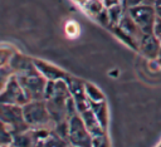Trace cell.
<instances>
[{
	"label": "cell",
	"instance_id": "obj_1",
	"mask_svg": "<svg viewBox=\"0 0 161 147\" xmlns=\"http://www.w3.org/2000/svg\"><path fill=\"white\" fill-rule=\"evenodd\" d=\"M23 113L29 128H54L55 126L44 99L26 102L23 106Z\"/></svg>",
	"mask_w": 161,
	"mask_h": 147
},
{
	"label": "cell",
	"instance_id": "obj_2",
	"mask_svg": "<svg viewBox=\"0 0 161 147\" xmlns=\"http://www.w3.org/2000/svg\"><path fill=\"white\" fill-rule=\"evenodd\" d=\"M15 77L18 78L21 88L24 89L28 101H40L45 98V88L48 80L38 70Z\"/></svg>",
	"mask_w": 161,
	"mask_h": 147
},
{
	"label": "cell",
	"instance_id": "obj_3",
	"mask_svg": "<svg viewBox=\"0 0 161 147\" xmlns=\"http://www.w3.org/2000/svg\"><path fill=\"white\" fill-rule=\"evenodd\" d=\"M67 142L77 147H92V134L84 124L79 113H75L68 119Z\"/></svg>",
	"mask_w": 161,
	"mask_h": 147
},
{
	"label": "cell",
	"instance_id": "obj_4",
	"mask_svg": "<svg viewBox=\"0 0 161 147\" xmlns=\"http://www.w3.org/2000/svg\"><path fill=\"white\" fill-rule=\"evenodd\" d=\"M0 121L10 128L13 134L29 129L24 118L23 106L0 103Z\"/></svg>",
	"mask_w": 161,
	"mask_h": 147
},
{
	"label": "cell",
	"instance_id": "obj_5",
	"mask_svg": "<svg viewBox=\"0 0 161 147\" xmlns=\"http://www.w3.org/2000/svg\"><path fill=\"white\" fill-rule=\"evenodd\" d=\"M127 11L143 33H153L155 21L157 19L156 6L140 4L136 6L128 8Z\"/></svg>",
	"mask_w": 161,
	"mask_h": 147
},
{
	"label": "cell",
	"instance_id": "obj_6",
	"mask_svg": "<svg viewBox=\"0 0 161 147\" xmlns=\"http://www.w3.org/2000/svg\"><path fill=\"white\" fill-rule=\"evenodd\" d=\"M26 102H29L26 98V94L21 88L18 78L14 75L8 83V85L5 87V89L0 93V103L24 106Z\"/></svg>",
	"mask_w": 161,
	"mask_h": 147
},
{
	"label": "cell",
	"instance_id": "obj_7",
	"mask_svg": "<svg viewBox=\"0 0 161 147\" xmlns=\"http://www.w3.org/2000/svg\"><path fill=\"white\" fill-rule=\"evenodd\" d=\"M65 82L68 84L70 95H72V98H73V101L75 103V107H77L78 113L82 112V111H84V109H87L89 107V102L87 99L86 90H84V82L86 80L69 74V77L65 79Z\"/></svg>",
	"mask_w": 161,
	"mask_h": 147
},
{
	"label": "cell",
	"instance_id": "obj_8",
	"mask_svg": "<svg viewBox=\"0 0 161 147\" xmlns=\"http://www.w3.org/2000/svg\"><path fill=\"white\" fill-rule=\"evenodd\" d=\"M34 64L36 70L47 79L50 82H57V80H65L69 77V73L65 72L64 69H62L60 67L49 63L44 59H39V58H33Z\"/></svg>",
	"mask_w": 161,
	"mask_h": 147
},
{
	"label": "cell",
	"instance_id": "obj_9",
	"mask_svg": "<svg viewBox=\"0 0 161 147\" xmlns=\"http://www.w3.org/2000/svg\"><path fill=\"white\" fill-rule=\"evenodd\" d=\"M161 49V41L153 33H145L138 41V53L148 60H156Z\"/></svg>",
	"mask_w": 161,
	"mask_h": 147
},
{
	"label": "cell",
	"instance_id": "obj_10",
	"mask_svg": "<svg viewBox=\"0 0 161 147\" xmlns=\"http://www.w3.org/2000/svg\"><path fill=\"white\" fill-rule=\"evenodd\" d=\"M9 65L13 69L15 75L28 74V73H33L36 70L33 58L18 52V50H15V53L13 54V57L9 62Z\"/></svg>",
	"mask_w": 161,
	"mask_h": 147
},
{
	"label": "cell",
	"instance_id": "obj_11",
	"mask_svg": "<svg viewBox=\"0 0 161 147\" xmlns=\"http://www.w3.org/2000/svg\"><path fill=\"white\" fill-rule=\"evenodd\" d=\"M118 25H119L127 34H130L137 43L140 41V39H141L142 35L145 34V33L141 30V28L136 24V21L132 19V16L128 14L127 9H126V11H125V14H123V16H122V19H121V21H119Z\"/></svg>",
	"mask_w": 161,
	"mask_h": 147
},
{
	"label": "cell",
	"instance_id": "obj_12",
	"mask_svg": "<svg viewBox=\"0 0 161 147\" xmlns=\"http://www.w3.org/2000/svg\"><path fill=\"white\" fill-rule=\"evenodd\" d=\"M89 108L94 113L96 118L103 127V129L107 131L108 123H109V112H108V106L106 101L102 102H89Z\"/></svg>",
	"mask_w": 161,
	"mask_h": 147
},
{
	"label": "cell",
	"instance_id": "obj_13",
	"mask_svg": "<svg viewBox=\"0 0 161 147\" xmlns=\"http://www.w3.org/2000/svg\"><path fill=\"white\" fill-rule=\"evenodd\" d=\"M79 116L82 117L84 124L87 126V128H88V131L91 132L92 136L99 134V133H103V132H107L106 129H103V127L101 126V123L98 122V119L96 118L94 113L92 112V109H91L89 107H88L87 109L79 112Z\"/></svg>",
	"mask_w": 161,
	"mask_h": 147
},
{
	"label": "cell",
	"instance_id": "obj_14",
	"mask_svg": "<svg viewBox=\"0 0 161 147\" xmlns=\"http://www.w3.org/2000/svg\"><path fill=\"white\" fill-rule=\"evenodd\" d=\"M109 31L118 39V40H121L123 44H126L128 48H131L132 50H136V52H138V43L130 35V34H127L119 25H111L109 28Z\"/></svg>",
	"mask_w": 161,
	"mask_h": 147
},
{
	"label": "cell",
	"instance_id": "obj_15",
	"mask_svg": "<svg viewBox=\"0 0 161 147\" xmlns=\"http://www.w3.org/2000/svg\"><path fill=\"white\" fill-rule=\"evenodd\" d=\"M84 90H86V95L88 102H102L106 101V97L103 94V92L93 83L91 82H84Z\"/></svg>",
	"mask_w": 161,
	"mask_h": 147
},
{
	"label": "cell",
	"instance_id": "obj_16",
	"mask_svg": "<svg viewBox=\"0 0 161 147\" xmlns=\"http://www.w3.org/2000/svg\"><path fill=\"white\" fill-rule=\"evenodd\" d=\"M13 143L16 147H34V139H33L31 129L29 128L26 131H23L20 133L14 134Z\"/></svg>",
	"mask_w": 161,
	"mask_h": 147
},
{
	"label": "cell",
	"instance_id": "obj_17",
	"mask_svg": "<svg viewBox=\"0 0 161 147\" xmlns=\"http://www.w3.org/2000/svg\"><path fill=\"white\" fill-rule=\"evenodd\" d=\"M107 11H108V18H109L111 25H118L123 14H125V11H126V8L123 6L122 3H119V4H116V5H112V6L107 8Z\"/></svg>",
	"mask_w": 161,
	"mask_h": 147
},
{
	"label": "cell",
	"instance_id": "obj_18",
	"mask_svg": "<svg viewBox=\"0 0 161 147\" xmlns=\"http://www.w3.org/2000/svg\"><path fill=\"white\" fill-rule=\"evenodd\" d=\"M104 8H106V6H104V4H103L102 0H86V3H84L83 6H82V9H83L89 16H92L93 19H94Z\"/></svg>",
	"mask_w": 161,
	"mask_h": 147
},
{
	"label": "cell",
	"instance_id": "obj_19",
	"mask_svg": "<svg viewBox=\"0 0 161 147\" xmlns=\"http://www.w3.org/2000/svg\"><path fill=\"white\" fill-rule=\"evenodd\" d=\"M14 72L10 68V65H3L0 67V93L5 89V87L8 85V83L10 82V79L14 77Z\"/></svg>",
	"mask_w": 161,
	"mask_h": 147
},
{
	"label": "cell",
	"instance_id": "obj_20",
	"mask_svg": "<svg viewBox=\"0 0 161 147\" xmlns=\"http://www.w3.org/2000/svg\"><path fill=\"white\" fill-rule=\"evenodd\" d=\"M92 147H112L107 132L92 136Z\"/></svg>",
	"mask_w": 161,
	"mask_h": 147
},
{
	"label": "cell",
	"instance_id": "obj_21",
	"mask_svg": "<svg viewBox=\"0 0 161 147\" xmlns=\"http://www.w3.org/2000/svg\"><path fill=\"white\" fill-rule=\"evenodd\" d=\"M16 49H14L13 46H8V45H0V67L3 65H8L13 54L15 53Z\"/></svg>",
	"mask_w": 161,
	"mask_h": 147
},
{
	"label": "cell",
	"instance_id": "obj_22",
	"mask_svg": "<svg viewBox=\"0 0 161 147\" xmlns=\"http://www.w3.org/2000/svg\"><path fill=\"white\" fill-rule=\"evenodd\" d=\"M13 137H14V134L10 131V128L5 123H3L0 121V146L11 143L13 142Z\"/></svg>",
	"mask_w": 161,
	"mask_h": 147
},
{
	"label": "cell",
	"instance_id": "obj_23",
	"mask_svg": "<svg viewBox=\"0 0 161 147\" xmlns=\"http://www.w3.org/2000/svg\"><path fill=\"white\" fill-rule=\"evenodd\" d=\"M153 34L156 35V38L161 41V19L157 18L155 21V26H153Z\"/></svg>",
	"mask_w": 161,
	"mask_h": 147
},
{
	"label": "cell",
	"instance_id": "obj_24",
	"mask_svg": "<svg viewBox=\"0 0 161 147\" xmlns=\"http://www.w3.org/2000/svg\"><path fill=\"white\" fill-rule=\"evenodd\" d=\"M142 3H143V0H122V4H123V6L126 9L132 8V6H136V5H140Z\"/></svg>",
	"mask_w": 161,
	"mask_h": 147
},
{
	"label": "cell",
	"instance_id": "obj_25",
	"mask_svg": "<svg viewBox=\"0 0 161 147\" xmlns=\"http://www.w3.org/2000/svg\"><path fill=\"white\" fill-rule=\"evenodd\" d=\"M102 1H103V4H104L106 8H109V6H112V5H116V4L122 3L121 0H102Z\"/></svg>",
	"mask_w": 161,
	"mask_h": 147
},
{
	"label": "cell",
	"instance_id": "obj_26",
	"mask_svg": "<svg viewBox=\"0 0 161 147\" xmlns=\"http://www.w3.org/2000/svg\"><path fill=\"white\" fill-rule=\"evenodd\" d=\"M156 1L157 0H143L142 4H146V5H152V6H156Z\"/></svg>",
	"mask_w": 161,
	"mask_h": 147
},
{
	"label": "cell",
	"instance_id": "obj_27",
	"mask_svg": "<svg viewBox=\"0 0 161 147\" xmlns=\"http://www.w3.org/2000/svg\"><path fill=\"white\" fill-rule=\"evenodd\" d=\"M156 14H157V18L161 19V5H157L156 6Z\"/></svg>",
	"mask_w": 161,
	"mask_h": 147
},
{
	"label": "cell",
	"instance_id": "obj_28",
	"mask_svg": "<svg viewBox=\"0 0 161 147\" xmlns=\"http://www.w3.org/2000/svg\"><path fill=\"white\" fill-rule=\"evenodd\" d=\"M156 62H157V65L161 68V49H160V53H158V55L156 58Z\"/></svg>",
	"mask_w": 161,
	"mask_h": 147
},
{
	"label": "cell",
	"instance_id": "obj_29",
	"mask_svg": "<svg viewBox=\"0 0 161 147\" xmlns=\"http://www.w3.org/2000/svg\"><path fill=\"white\" fill-rule=\"evenodd\" d=\"M73 1H74L75 4H78V5L80 6V8H82V6H83V4L86 3V0H73Z\"/></svg>",
	"mask_w": 161,
	"mask_h": 147
},
{
	"label": "cell",
	"instance_id": "obj_30",
	"mask_svg": "<svg viewBox=\"0 0 161 147\" xmlns=\"http://www.w3.org/2000/svg\"><path fill=\"white\" fill-rule=\"evenodd\" d=\"M0 147H16V146L11 142V143H8V144H3V146H0Z\"/></svg>",
	"mask_w": 161,
	"mask_h": 147
},
{
	"label": "cell",
	"instance_id": "obj_31",
	"mask_svg": "<svg viewBox=\"0 0 161 147\" xmlns=\"http://www.w3.org/2000/svg\"><path fill=\"white\" fill-rule=\"evenodd\" d=\"M157 5H161V0H157V1H156V6H157Z\"/></svg>",
	"mask_w": 161,
	"mask_h": 147
},
{
	"label": "cell",
	"instance_id": "obj_32",
	"mask_svg": "<svg viewBox=\"0 0 161 147\" xmlns=\"http://www.w3.org/2000/svg\"><path fill=\"white\" fill-rule=\"evenodd\" d=\"M67 147H77V146H70V144H68Z\"/></svg>",
	"mask_w": 161,
	"mask_h": 147
},
{
	"label": "cell",
	"instance_id": "obj_33",
	"mask_svg": "<svg viewBox=\"0 0 161 147\" xmlns=\"http://www.w3.org/2000/svg\"><path fill=\"white\" fill-rule=\"evenodd\" d=\"M158 146H160V147H161V142H160V144H158Z\"/></svg>",
	"mask_w": 161,
	"mask_h": 147
},
{
	"label": "cell",
	"instance_id": "obj_34",
	"mask_svg": "<svg viewBox=\"0 0 161 147\" xmlns=\"http://www.w3.org/2000/svg\"><path fill=\"white\" fill-rule=\"evenodd\" d=\"M157 147H160V146H157Z\"/></svg>",
	"mask_w": 161,
	"mask_h": 147
},
{
	"label": "cell",
	"instance_id": "obj_35",
	"mask_svg": "<svg viewBox=\"0 0 161 147\" xmlns=\"http://www.w3.org/2000/svg\"><path fill=\"white\" fill-rule=\"evenodd\" d=\"M121 1H122V0H121Z\"/></svg>",
	"mask_w": 161,
	"mask_h": 147
}]
</instances>
